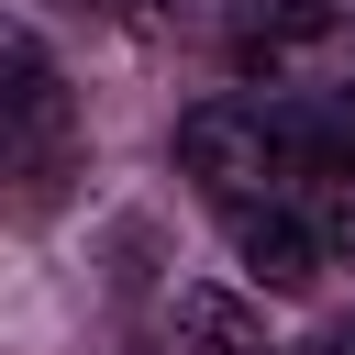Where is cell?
Instances as JSON below:
<instances>
[{
  "instance_id": "obj_5",
  "label": "cell",
  "mask_w": 355,
  "mask_h": 355,
  "mask_svg": "<svg viewBox=\"0 0 355 355\" xmlns=\"http://www.w3.org/2000/svg\"><path fill=\"white\" fill-rule=\"evenodd\" d=\"M300 355H355V344H300Z\"/></svg>"
},
{
  "instance_id": "obj_3",
  "label": "cell",
  "mask_w": 355,
  "mask_h": 355,
  "mask_svg": "<svg viewBox=\"0 0 355 355\" xmlns=\"http://www.w3.org/2000/svg\"><path fill=\"white\" fill-rule=\"evenodd\" d=\"M133 355H277V344H266V311H255L244 288H211V277H178V288H166V300L144 311Z\"/></svg>"
},
{
  "instance_id": "obj_4",
  "label": "cell",
  "mask_w": 355,
  "mask_h": 355,
  "mask_svg": "<svg viewBox=\"0 0 355 355\" xmlns=\"http://www.w3.org/2000/svg\"><path fill=\"white\" fill-rule=\"evenodd\" d=\"M322 33V0H244L233 11V44L244 55H288V44H311Z\"/></svg>"
},
{
  "instance_id": "obj_2",
  "label": "cell",
  "mask_w": 355,
  "mask_h": 355,
  "mask_svg": "<svg viewBox=\"0 0 355 355\" xmlns=\"http://www.w3.org/2000/svg\"><path fill=\"white\" fill-rule=\"evenodd\" d=\"M178 166L200 178V200H211V211L288 200V189H311V178H322V166H311V133H300V111H288V100H200V111L178 122Z\"/></svg>"
},
{
  "instance_id": "obj_1",
  "label": "cell",
  "mask_w": 355,
  "mask_h": 355,
  "mask_svg": "<svg viewBox=\"0 0 355 355\" xmlns=\"http://www.w3.org/2000/svg\"><path fill=\"white\" fill-rule=\"evenodd\" d=\"M89 178V111L55 67V44L0 11V200L11 211H67Z\"/></svg>"
}]
</instances>
